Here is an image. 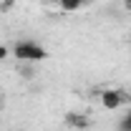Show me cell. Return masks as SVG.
Segmentation results:
<instances>
[{
    "label": "cell",
    "mask_w": 131,
    "mask_h": 131,
    "mask_svg": "<svg viewBox=\"0 0 131 131\" xmlns=\"http://www.w3.org/2000/svg\"><path fill=\"white\" fill-rule=\"evenodd\" d=\"M101 103L106 108H121V106L131 103V96L124 88H106V91H101Z\"/></svg>",
    "instance_id": "2"
},
{
    "label": "cell",
    "mask_w": 131,
    "mask_h": 131,
    "mask_svg": "<svg viewBox=\"0 0 131 131\" xmlns=\"http://www.w3.org/2000/svg\"><path fill=\"white\" fill-rule=\"evenodd\" d=\"M118 131H131V108L126 111V116L118 121Z\"/></svg>",
    "instance_id": "5"
},
{
    "label": "cell",
    "mask_w": 131,
    "mask_h": 131,
    "mask_svg": "<svg viewBox=\"0 0 131 131\" xmlns=\"http://www.w3.org/2000/svg\"><path fill=\"white\" fill-rule=\"evenodd\" d=\"M88 124H91V118L86 114H68L66 116V126H71V129H76V131L88 129Z\"/></svg>",
    "instance_id": "3"
},
{
    "label": "cell",
    "mask_w": 131,
    "mask_h": 131,
    "mask_svg": "<svg viewBox=\"0 0 131 131\" xmlns=\"http://www.w3.org/2000/svg\"><path fill=\"white\" fill-rule=\"evenodd\" d=\"M58 3V8L61 10H81V8H86V5H91V3H96V0H56Z\"/></svg>",
    "instance_id": "4"
},
{
    "label": "cell",
    "mask_w": 131,
    "mask_h": 131,
    "mask_svg": "<svg viewBox=\"0 0 131 131\" xmlns=\"http://www.w3.org/2000/svg\"><path fill=\"white\" fill-rule=\"evenodd\" d=\"M10 53L20 63H40V61L48 58V50L43 48L40 43H35V40H18Z\"/></svg>",
    "instance_id": "1"
}]
</instances>
